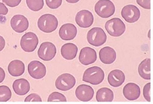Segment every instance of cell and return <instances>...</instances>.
Wrapping results in <instances>:
<instances>
[{"label":"cell","mask_w":153,"mask_h":104,"mask_svg":"<svg viewBox=\"0 0 153 104\" xmlns=\"http://www.w3.org/2000/svg\"><path fill=\"white\" fill-rule=\"evenodd\" d=\"M96 14L101 18H107L115 12V6L110 0H99L94 7Z\"/></svg>","instance_id":"cell-3"},{"label":"cell","mask_w":153,"mask_h":104,"mask_svg":"<svg viewBox=\"0 0 153 104\" xmlns=\"http://www.w3.org/2000/svg\"><path fill=\"white\" fill-rule=\"evenodd\" d=\"M87 40L89 44L98 47L104 45L107 41V35L100 28H93L87 34Z\"/></svg>","instance_id":"cell-4"},{"label":"cell","mask_w":153,"mask_h":104,"mask_svg":"<svg viewBox=\"0 0 153 104\" xmlns=\"http://www.w3.org/2000/svg\"><path fill=\"white\" fill-rule=\"evenodd\" d=\"M75 22L80 28H90L94 22L93 15L90 11L88 10H82L76 14Z\"/></svg>","instance_id":"cell-11"},{"label":"cell","mask_w":153,"mask_h":104,"mask_svg":"<svg viewBox=\"0 0 153 104\" xmlns=\"http://www.w3.org/2000/svg\"><path fill=\"white\" fill-rule=\"evenodd\" d=\"M56 48L54 44L51 42L42 43L37 51L39 59L44 61L52 60L56 56Z\"/></svg>","instance_id":"cell-7"},{"label":"cell","mask_w":153,"mask_h":104,"mask_svg":"<svg viewBox=\"0 0 153 104\" xmlns=\"http://www.w3.org/2000/svg\"><path fill=\"white\" fill-rule=\"evenodd\" d=\"M28 8L34 12L41 10L44 5V0H26Z\"/></svg>","instance_id":"cell-24"},{"label":"cell","mask_w":153,"mask_h":104,"mask_svg":"<svg viewBox=\"0 0 153 104\" xmlns=\"http://www.w3.org/2000/svg\"><path fill=\"white\" fill-rule=\"evenodd\" d=\"M45 2L49 8L56 9L61 5L62 0H45Z\"/></svg>","instance_id":"cell-27"},{"label":"cell","mask_w":153,"mask_h":104,"mask_svg":"<svg viewBox=\"0 0 153 104\" xmlns=\"http://www.w3.org/2000/svg\"><path fill=\"white\" fill-rule=\"evenodd\" d=\"M66 1L69 3H71V4H73V3H78L80 0H66Z\"/></svg>","instance_id":"cell-35"},{"label":"cell","mask_w":153,"mask_h":104,"mask_svg":"<svg viewBox=\"0 0 153 104\" xmlns=\"http://www.w3.org/2000/svg\"><path fill=\"white\" fill-rule=\"evenodd\" d=\"M113 98L114 94L113 91L108 88H102L97 92L96 100L99 102H111L113 101Z\"/></svg>","instance_id":"cell-23"},{"label":"cell","mask_w":153,"mask_h":104,"mask_svg":"<svg viewBox=\"0 0 153 104\" xmlns=\"http://www.w3.org/2000/svg\"><path fill=\"white\" fill-rule=\"evenodd\" d=\"M6 45V42L4 38L0 35V51H1L3 50Z\"/></svg>","instance_id":"cell-34"},{"label":"cell","mask_w":153,"mask_h":104,"mask_svg":"<svg viewBox=\"0 0 153 104\" xmlns=\"http://www.w3.org/2000/svg\"><path fill=\"white\" fill-rule=\"evenodd\" d=\"M105 74L102 69L98 67H93L86 69L83 75V81L97 85L103 82Z\"/></svg>","instance_id":"cell-1"},{"label":"cell","mask_w":153,"mask_h":104,"mask_svg":"<svg viewBox=\"0 0 153 104\" xmlns=\"http://www.w3.org/2000/svg\"><path fill=\"white\" fill-rule=\"evenodd\" d=\"M94 94L93 88L87 85L83 84L79 85L75 90V96L79 100L82 102H88L91 100Z\"/></svg>","instance_id":"cell-14"},{"label":"cell","mask_w":153,"mask_h":104,"mask_svg":"<svg viewBox=\"0 0 153 104\" xmlns=\"http://www.w3.org/2000/svg\"><path fill=\"white\" fill-rule=\"evenodd\" d=\"M10 26L16 32L22 33L28 29L29 21L22 15H16L10 20Z\"/></svg>","instance_id":"cell-12"},{"label":"cell","mask_w":153,"mask_h":104,"mask_svg":"<svg viewBox=\"0 0 153 104\" xmlns=\"http://www.w3.org/2000/svg\"><path fill=\"white\" fill-rule=\"evenodd\" d=\"M138 71L139 75L145 80L151 79V59H145L140 63Z\"/></svg>","instance_id":"cell-22"},{"label":"cell","mask_w":153,"mask_h":104,"mask_svg":"<svg viewBox=\"0 0 153 104\" xmlns=\"http://www.w3.org/2000/svg\"><path fill=\"white\" fill-rule=\"evenodd\" d=\"M22 0H3V2L10 7H15L20 4Z\"/></svg>","instance_id":"cell-31"},{"label":"cell","mask_w":153,"mask_h":104,"mask_svg":"<svg viewBox=\"0 0 153 104\" xmlns=\"http://www.w3.org/2000/svg\"><path fill=\"white\" fill-rule=\"evenodd\" d=\"M121 16L124 20L129 23L137 21L140 17V11L139 9L132 4L125 6L121 10Z\"/></svg>","instance_id":"cell-10"},{"label":"cell","mask_w":153,"mask_h":104,"mask_svg":"<svg viewBox=\"0 0 153 104\" xmlns=\"http://www.w3.org/2000/svg\"><path fill=\"white\" fill-rule=\"evenodd\" d=\"M123 93L127 100H135L140 96V88L136 83H128L123 88Z\"/></svg>","instance_id":"cell-16"},{"label":"cell","mask_w":153,"mask_h":104,"mask_svg":"<svg viewBox=\"0 0 153 104\" xmlns=\"http://www.w3.org/2000/svg\"><path fill=\"white\" fill-rule=\"evenodd\" d=\"M137 3L145 9H151V0H137Z\"/></svg>","instance_id":"cell-30"},{"label":"cell","mask_w":153,"mask_h":104,"mask_svg":"<svg viewBox=\"0 0 153 104\" xmlns=\"http://www.w3.org/2000/svg\"><path fill=\"white\" fill-rule=\"evenodd\" d=\"M48 102H66L67 99L65 95L58 93L53 92L50 94L48 98Z\"/></svg>","instance_id":"cell-26"},{"label":"cell","mask_w":153,"mask_h":104,"mask_svg":"<svg viewBox=\"0 0 153 104\" xmlns=\"http://www.w3.org/2000/svg\"><path fill=\"white\" fill-rule=\"evenodd\" d=\"M37 26L41 31L45 33H51L58 28V21L53 15L44 14L38 20Z\"/></svg>","instance_id":"cell-2"},{"label":"cell","mask_w":153,"mask_h":104,"mask_svg":"<svg viewBox=\"0 0 153 104\" xmlns=\"http://www.w3.org/2000/svg\"><path fill=\"white\" fill-rule=\"evenodd\" d=\"M39 39L36 34L32 32H27L21 38L20 46L22 49L27 53H32L36 49Z\"/></svg>","instance_id":"cell-6"},{"label":"cell","mask_w":153,"mask_h":104,"mask_svg":"<svg viewBox=\"0 0 153 104\" xmlns=\"http://www.w3.org/2000/svg\"><path fill=\"white\" fill-rule=\"evenodd\" d=\"M8 13V9L2 3H0V15H6Z\"/></svg>","instance_id":"cell-32"},{"label":"cell","mask_w":153,"mask_h":104,"mask_svg":"<svg viewBox=\"0 0 153 104\" xmlns=\"http://www.w3.org/2000/svg\"><path fill=\"white\" fill-rule=\"evenodd\" d=\"M28 71L30 75L35 79H41L46 74V67L39 61L34 60L31 62L28 65Z\"/></svg>","instance_id":"cell-9"},{"label":"cell","mask_w":153,"mask_h":104,"mask_svg":"<svg viewBox=\"0 0 153 104\" xmlns=\"http://www.w3.org/2000/svg\"><path fill=\"white\" fill-rule=\"evenodd\" d=\"M77 34V29L72 23L63 24L59 30V35L63 40H72Z\"/></svg>","instance_id":"cell-15"},{"label":"cell","mask_w":153,"mask_h":104,"mask_svg":"<svg viewBox=\"0 0 153 104\" xmlns=\"http://www.w3.org/2000/svg\"><path fill=\"white\" fill-rule=\"evenodd\" d=\"M124 73L120 70H114L108 75V82L114 88H117L123 85L125 81Z\"/></svg>","instance_id":"cell-17"},{"label":"cell","mask_w":153,"mask_h":104,"mask_svg":"<svg viewBox=\"0 0 153 104\" xmlns=\"http://www.w3.org/2000/svg\"><path fill=\"white\" fill-rule=\"evenodd\" d=\"M99 59L104 64L113 63L117 59V53L114 49L106 46L102 48L99 51Z\"/></svg>","instance_id":"cell-18"},{"label":"cell","mask_w":153,"mask_h":104,"mask_svg":"<svg viewBox=\"0 0 153 104\" xmlns=\"http://www.w3.org/2000/svg\"><path fill=\"white\" fill-rule=\"evenodd\" d=\"M7 70L9 73L12 76L19 77L25 73V66L23 62L19 60H14L10 62Z\"/></svg>","instance_id":"cell-20"},{"label":"cell","mask_w":153,"mask_h":104,"mask_svg":"<svg viewBox=\"0 0 153 104\" xmlns=\"http://www.w3.org/2000/svg\"><path fill=\"white\" fill-rule=\"evenodd\" d=\"M12 88L16 94L19 96H23L30 92V84L26 79H19L14 82Z\"/></svg>","instance_id":"cell-19"},{"label":"cell","mask_w":153,"mask_h":104,"mask_svg":"<svg viewBox=\"0 0 153 104\" xmlns=\"http://www.w3.org/2000/svg\"><path fill=\"white\" fill-rule=\"evenodd\" d=\"M143 96L149 102H151V83H146L143 88Z\"/></svg>","instance_id":"cell-28"},{"label":"cell","mask_w":153,"mask_h":104,"mask_svg":"<svg viewBox=\"0 0 153 104\" xmlns=\"http://www.w3.org/2000/svg\"><path fill=\"white\" fill-rule=\"evenodd\" d=\"M5 77H6V74L4 70L2 68L0 67V83H2L4 81Z\"/></svg>","instance_id":"cell-33"},{"label":"cell","mask_w":153,"mask_h":104,"mask_svg":"<svg viewBox=\"0 0 153 104\" xmlns=\"http://www.w3.org/2000/svg\"><path fill=\"white\" fill-rule=\"evenodd\" d=\"M78 53V48L75 44L66 43L61 47V54L64 59L71 60L75 59Z\"/></svg>","instance_id":"cell-21"},{"label":"cell","mask_w":153,"mask_h":104,"mask_svg":"<svg viewBox=\"0 0 153 104\" xmlns=\"http://www.w3.org/2000/svg\"><path fill=\"white\" fill-rule=\"evenodd\" d=\"M12 92L10 88L5 85L0 86V102H6L10 99Z\"/></svg>","instance_id":"cell-25"},{"label":"cell","mask_w":153,"mask_h":104,"mask_svg":"<svg viewBox=\"0 0 153 104\" xmlns=\"http://www.w3.org/2000/svg\"><path fill=\"white\" fill-rule=\"evenodd\" d=\"M25 102H42V99L37 94L32 93L25 98Z\"/></svg>","instance_id":"cell-29"},{"label":"cell","mask_w":153,"mask_h":104,"mask_svg":"<svg viewBox=\"0 0 153 104\" xmlns=\"http://www.w3.org/2000/svg\"><path fill=\"white\" fill-rule=\"evenodd\" d=\"M75 78L71 74L65 73L60 75L56 80L55 86L58 89L66 92L75 85Z\"/></svg>","instance_id":"cell-8"},{"label":"cell","mask_w":153,"mask_h":104,"mask_svg":"<svg viewBox=\"0 0 153 104\" xmlns=\"http://www.w3.org/2000/svg\"><path fill=\"white\" fill-rule=\"evenodd\" d=\"M105 28L110 35L120 37L124 33L126 25L120 18H113L106 22Z\"/></svg>","instance_id":"cell-5"},{"label":"cell","mask_w":153,"mask_h":104,"mask_svg":"<svg viewBox=\"0 0 153 104\" xmlns=\"http://www.w3.org/2000/svg\"><path fill=\"white\" fill-rule=\"evenodd\" d=\"M79 59L82 64L86 66L96 61L97 53L94 49L90 47H85L80 51Z\"/></svg>","instance_id":"cell-13"}]
</instances>
